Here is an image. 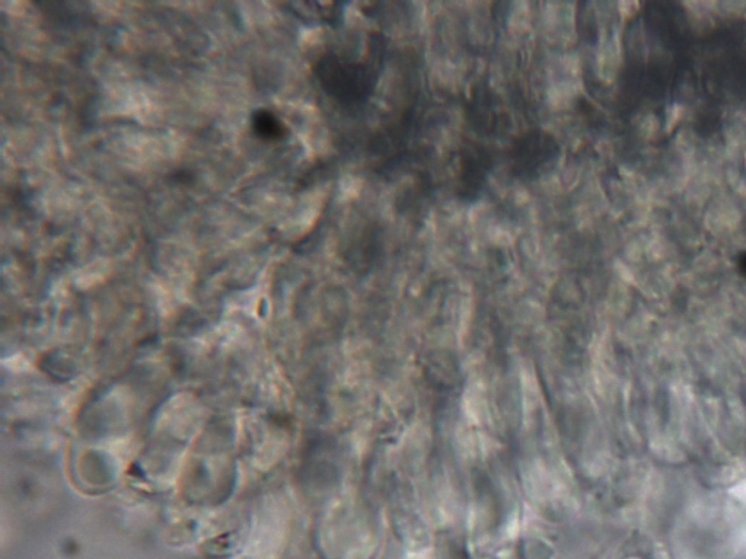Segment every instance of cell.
<instances>
[{"instance_id": "obj_1", "label": "cell", "mask_w": 746, "mask_h": 559, "mask_svg": "<svg viewBox=\"0 0 746 559\" xmlns=\"http://www.w3.org/2000/svg\"><path fill=\"white\" fill-rule=\"evenodd\" d=\"M320 79L330 95L341 101H355L365 97L369 92L368 69L359 65L339 62V60H325L320 67Z\"/></svg>"}, {"instance_id": "obj_2", "label": "cell", "mask_w": 746, "mask_h": 559, "mask_svg": "<svg viewBox=\"0 0 746 559\" xmlns=\"http://www.w3.org/2000/svg\"><path fill=\"white\" fill-rule=\"evenodd\" d=\"M554 142L545 134H529L519 140L515 149V165L526 175L541 171L554 159Z\"/></svg>"}, {"instance_id": "obj_3", "label": "cell", "mask_w": 746, "mask_h": 559, "mask_svg": "<svg viewBox=\"0 0 746 559\" xmlns=\"http://www.w3.org/2000/svg\"><path fill=\"white\" fill-rule=\"evenodd\" d=\"M255 129L258 133L263 134L266 137H277L280 136V123L276 120V117L270 113H258L254 120Z\"/></svg>"}]
</instances>
